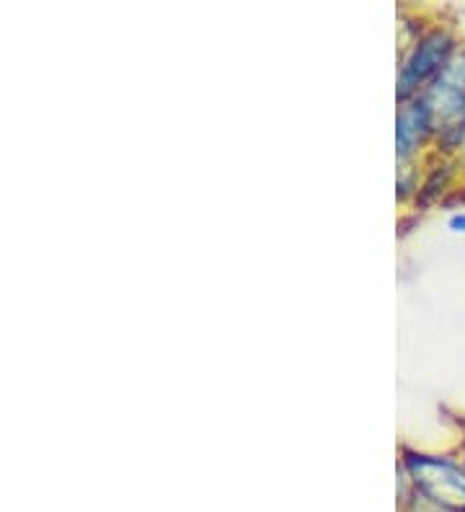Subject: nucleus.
<instances>
[{
  "instance_id": "nucleus-1",
  "label": "nucleus",
  "mask_w": 465,
  "mask_h": 512,
  "mask_svg": "<svg viewBox=\"0 0 465 512\" xmlns=\"http://www.w3.org/2000/svg\"><path fill=\"white\" fill-rule=\"evenodd\" d=\"M406 471L419 497L445 512H465V466L440 456H409Z\"/></svg>"
},
{
  "instance_id": "nucleus-2",
  "label": "nucleus",
  "mask_w": 465,
  "mask_h": 512,
  "mask_svg": "<svg viewBox=\"0 0 465 512\" xmlns=\"http://www.w3.org/2000/svg\"><path fill=\"white\" fill-rule=\"evenodd\" d=\"M455 50V42L450 34L445 32H432L416 44L411 55L406 57L403 63L401 75H398V96L406 99L411 96L419 86L429 81V78H437V75L445 70V65L450 63V55Z\"/></svg>"
},
{
  "instance_id": "nucleus-3",
  "label": "nucleus",
  "mask_w": 465,
  "mask_h": 512,
  "mask_svg": "<svg viewBox=\"0 0 465 512\" xmlns=\"http://www.w3.org/2000/svg\"><path fill=\"white\" fill-rule=\"evenodd\" d=\"M424 104L429 107L434 119H445L455 130H465V52L453 57L445 65L429 94L424 96Z\"/></svg>"
},
{
  "instance_id": "nucleus-4",
  "label": "nucleus",
  "mask_w": 465,
  "mask_h": 512,
  "mask_svg": "<svg viewBox=\"0 0 465 512\" xmlns=\"http://www.w3.org/2000/svg\"><path fill=\"white\" fill-rule=\"evenodd\" d=\"M432 112L429 107L422 101H416L411 107L403 109L398 114V127H396V143H398V156L406 158L416 145L422 143L424 135L429 132L432 127Z\"/></svg>"
},
{
  "instance_id": "nucleus-5",
  "label": "nucleus",
  "mask_w": 465,
  "mask_h": 512,
  "mask_svg": "<svg viewBox=\"0 0 465 512\" xmlns=\"http://www.w3.org/2000/svg\"><path fill=\"white\" fill-rule=\"evenodd\" d=\"M447 225H450V231L453 233H465V213H455Z\"/></svg>"
}]
</instances>
